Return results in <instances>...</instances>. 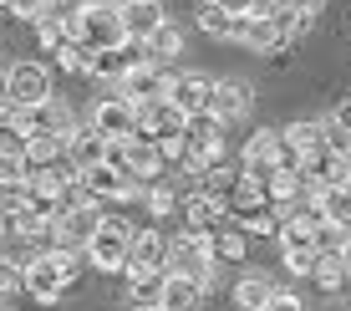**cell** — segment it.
Wrapping results in <instances>:
<instances>
[{
  "label": "cell",
  "instance_id": "34",
  "mask_svg": "<svg viewBox=\"0 0 351 311\" xmlns=\"http://www.w3.org/2000/svg\"><path fill=\"white\" fill-rule=\"evenodd\" d=\"M46 5H51V0H10V16L16 21H36Z\"/></svg>",
  "mask_w": 351,
  "mask_h": 311
},
{
  "label": "cell",
  "instance_id": "30",
  "mask_svg": "<svg viewBox=\"0 0 351 311\" xmlns=\"http://www.w3.org/2000/svg\"><path fill=\"white\" fill-rule=\"evenodd\" d=\"M143 199H148V214H153V220H168V214L178 209V189H173V184H148V194H143Z\"/></svg>",
  "mask_w": 351,
  "mask_h": 311
},
{
  "label": "cell",
  "instance_id": "6",
  "mask_svg": "<svg viewBox=\"0 0 351 311\" xmlns=\"http://www.w3.org/2000/svg\"><path fill=\"white\" fill-rule=\"evenodd\" d=\"M87 123L102 128L112 143H123V138L138 133V102H128L123 92H117V97H102V102H92V117H87Z\"/></svg>",
  "mask_w": 351,
  "mask_h": 311
},
{
  "label": "cell",
  "instance_id": "1",
  "mask_svg": "<svg viewBox=\"0 0 351 311\" xmlns=\"http://www.w3.org/2000/svg\"><path fill=\"white\" fill-rule=\"evenodd\" d=\"M168 270H184V276L193 281H204V286H214V276H219V255H214V240L204 230H189L184 235H173L168 240Z\"/></svg>",
  "mask_w": 351,
  "mask_h": 311
},
{
  "label": "cell",
  "instance_id": "7",
  "mask_svg": "<svg viewBox=\"0 0 351 311\" xmlns=\"http://www.w3.org/2000/svg\"><path fill=\"white\" fill-rule=\"evenodd\" d=\"M300 174H306V194H321V189L341 184V178H351V159L336 148H316L300 159Z\"/></svg>",
  "mask_w": 351,
  "mask_h": 311
},
{
  "label": "cell",
  "instance_id": "36",
  "mask_svg": "<svg viewBox=\"0 0 351 311\" xmlns=\"http://www.w3.org/2000/svg\"><path fill=\"white\" fill-rule=\"evenodd\" d=\"M285 5H290V10H300V16L311 21V16H321V5H326V0H285Z\"/></svg>",
  "mask_w": 351,
  "mask_h": 311
},
{
  "label": "cell",
  "instance_id": "39",
  "mask_svg": "<svg viewBox=\"0 0 351 311\" xmlns=\"http://www.w3.org/2000/svg\"><path fill=\"white\" fill-rule=\"evenodd\" d=\"M138 311H168V306L163 301H148V306H138Z\"/></svg>",
  "mask_w": 351,
  "mask_h": 311
},
{
  "label": "cell",
  "instance_id": "43",
  "mask_svg": "<svg viewBox=\"0 0 351 311\" xmlns=\"http://www.w3.org/2000/svg\"><path fill=\"white\" fill-rule=\"evenodd\" d=\"M346 266H351V245H346Z\"/></svg>",
  "mask_w": 351,
  "mask_h": 311
},
{
  "label": "cell",
  "instance_id": "5",
  "mask_svg": "<svg viewBox=\"0 0 351 311\" xmlns=\"http://www.w3.org/2000/svg\"><path fill=\"white\" fill-rule=\"evenodd\" d=\"M280 163H300V153L285 143V128H280V133H275V128L250 133V143H245V169L270 174V169H280Z\"/></svg>",
  "mask_w": 351,
  "mask_h": 311
},
{
  "label": "cell",
  "instance_id": "37",
  "mask_svg": "<svg viewBox=\"0 0 351 311\" xmlns=\"http://www.w3.org/2000/svg\"><path fill=\"white\" fill-rule=\"evenodd\" d=\"M331 117H336V123H341V128H346V133H351V97H346L341 107H336V113H331Z\"/></svg>",
  "mask_w": 351,
  "mask_h": 311
},
{
  "label": "cell",
  "instance_id": "29",
  "mask_svg": "<svg viewBox=\"0 0 351 311\" xmlns=\"http://www.w3.org/2000/svg\"><path fill=\"white\" fill-rule=\"evenodd\" d=\"M148 51H153V62H173V56L184 51V31H178L173 21H168V26H163V31L148 41Z\"/></svg>",
  "mask_w": 351,
  "mask_h": 311
},
{
  "label": "cell",
  "instance_id": "17",
  "mask_svg": "<svg viewBox=\"0 0 351 311\" xmlns=\"http://www.w3.org/2000/svg\"><path fill=\"white\" fill-rule=\"evenodd\" d=\"M123 21H128V36H138V41H153L168 16H163V0H138V5H123Z\"/></svg>",
  "mask_w": 351,
  "mask_h": 311
},
{
  "label": "cell",
  "instance_id": "24",
  "mask_svg": "<svg viewBox=\"0 0 351 311\" xmlns=\"http://www.w3.org/2000/svg\"><path fill=\"white\" fill-rule=\"evenodd\" d=\"M285 143L306 159V153H316V148H326V123H316V117H295V123L285 128Z\"/></svg>",
  "mask_w": 351,
  "mask_h": 311
},
{
  "label": "cell",
  "instance_id": "31",
  "mask_svg": "<svg viewBox=\"0 0 351 311\" xmlns=\"http://www.w3.org/2000/svg\"><path fill=\"white\" fill-rule=\"evenodd\" d=\"M16 291H26V266H10L5 255H0V301H5V296H16Z\"/></svg>",
  "mask_w": 351,
  "mask_h": 311
},
{
  "label": "cell",
  "instance_id": "13",
  "mask_svg": "<svg viewBox=\"0 0 351 311\" xmlns=\"http://www.w3.org/2000/svg\"><path fill=\"white\" fill-rule=\"evenodd\" d=\"M184 220L193 224V230H219V224L229 220V205H224V194L219 189H199V194H189L184 199Z\"/></svg>",
  "mask_w": 351,
  "mask_h": 311
},
{
  "label": "cell",
  "instance_id": "38",
  "mask_svg": "<svg viewBox=\"0 0 351 311\" xmlns=\"http://www.w3.org/2000/svg\"><path fill=\"white\" fill-rule=\"evenodd\" d=\"M224 10H234V16H245V10H255V0H219Z\"/></svg>",
  "mask_w": 351,
  "mask_h": 311
},
{
  "label": "cell",
  "instance_id": "35",
  "mask_svg": "<svg viewBox=\"0 0 351 311\" xmlns=\"http://www.w3.org/2000/svg\"><path fill=\"white\" fill-rule=\"evenodd\" d=\"M260 311H306V301H300V296H290V291H275Z\"/></svg>",
  "mask_w": 351,
  "mask_h": 311
},
{
  "label": "cell",
  "instance_id": "28",
  "mask_svg": "<svg viewBox=\"0 0 351 311\" xmlns=\"http://www.w3.org/2000/svg\"><path fill=\"white\" fill-rule=\"evenodd\" d=\"M346 245H351V224L321 220V230H316V250L321 255H346Z\"/></svg>",
  "mask_w": 351,
  "mask_h": 311
},
{
  "label": "cell",
  "instance_id": "19",
  "mask_svg": "<svg viewBox=\"0 0 351 311\" xmlns=\"http://www.w3.org/2000/svg\"><path fill=\"white\" fill-rule=\"evenodd\" d=\"M56 67H62L66 77H92L97 71V51L82 41V36H66V41L56 46Z\"/></svg>",
  "mask_w": 351,
  "mask_h": 311
},
{
  "label": "cell",
  "instance_id": "40",
  "mask_svg": "<svg viewBox=\"0 0 351 311\" xmlns=\"http://www.w3.org/2000/svg\"><path fill=\"white\" fill-rule=\"evenodd\" d=\"M82 5H117V0H82Z\"/></svg>",
  "mask_w": 351,
  "mask_h": 311
},
{
  "label": "cell",
  "instance_id": "26",
  "mask_svg": "<svg viewBox=\"0 0 351 311\" xmlns=\"http://www.w3.org/2000/svg\"><path fill=\"white\" fill-rule=\"evenodd\" d=\"M311 281H316L321 291H341V286L351 281L346 255H316V270H311Z\"/></svg>",
  "mask_w": 351,
  "mask_h": 311
},
{
  "label": "cell",
  "instance_id": "14",
  "mask_svg": "<svg viewBox=\"0 0 351 311\" xmlns=\"http://www.w3.org/2000/svg\"><path fill=\"white\" fill-rule=\"evenodd\" d=\"M107 153H112V138L102 133V128H71V138H66V159L77 163V169H92V163H102Z\"/></svg>",
  "mask_w": 351,
  "mask_h": 311
},
{
  "label": "cell",
  "instance_id": "20",
  "mask_svg": "<svg viewBox=\"0 0 351 311\" xmlns=\"http://www.w3.org/2000/svg\"><path fill=\"white\" fill-rule=\"evenodd\" d=\"M311 205H316L321 220L351 224V178H341V184H331V189H321V194H311Z\"/></svg>",
  "mask_w": 351,
  "mask_h": 311
},
{
  "label": "cell",
  "instance_id": "11",
  "mask_svg": "<svg viewBox=\"0 0 351 311\" xmlns=\"http://www.w3.org/2000/svg\"><path fill=\"white\" fill-rule=\"evenodd\" d=\"M26 291H31L41 306H56V296L66 291V276H62V266H56L51 250H41V255L26 260Z\"/></svg>",
  "mask_w": 351,
  "mask_h": 311
},
{
  "label": "cell",
  "instance_id": "22",
  "mask_svg": "<svg viewBox=\"0 0 351 311\" xmlns=\"http://www.w3.org/2000/svg\"><path fill=\"white\" fill-rule=\"evenodd\" d=\"M245 224H234V220H224L219 230H209V240H214V255L219 260H229V266H239L245 260V250H250V240H245Z\"/></svg>",
  "mask_w": 351,
  "mask_h": 311
},
{
  "label": "cell",
  "instance_id": "32",
  "mask_svg": "<svg viewBox=\"0 0 351 311\" xmlns=\"http://www.w3.org/2000/svg\"><path fill=\"white\" fill-rule=\"evenodd\" d=\"M316 255L321 250H285V270L290 276H311V270H316Z\"/></svg>",
  "mask_w": 351,
  "mask_h": 311
},
{
  "label": "cell",
  "instance_id": "41",
  "mask_svg": "<svg viewBox=\"0 0 351 311\" xmlns=\"http://www.w3.org/2000/svg\"><path fill=\"white\" fill-rule=\"evenodd\" d=\"M117 5H138V0H117Z\"/></svg>",
  "mask_w": 351,
  "mask_h": 311
},
{
  "label": "cell",
  "instance_id": "16",
  "mask_svg": "<svg viewBox=\"0 0 351 311\" xmlns=\"http://www.w3.org/2000/svg\"><path fill=\"white\" fill-rule=\"evenodd\" d=\"M204 291H209L204 281L184 276V270H168V276H163V286H158V301H163L168 311H199Z\"/></svg>",
  "mask_w": 351,
  "mask_h": 311
},
{
  "label": "cell",
  "instance_id": "42",
  "mask_svg": "<svg viewBox=\"0 0 351 311\" xmlns=\"http://www.w3.org/2000/svg\"><path fill=\"white\" fill-rule=\"evenodd\" d=\"M0 10H10V0H0Z\"/></svg>",
  "mask_w": 351,
  "mask_h": 311
},
{
  "label": "cell",
  "instance_id": "23",
  "mask_svg": "<svg viewBox=\"0 0 351 311\" xmlns=\"http://www.w3.org/2000/svg\"><path fill=\"white\" fill-rule=\"evenodd\" d=\"M199 31L204 36H219V41H239V16H234V10H224L219 0H209V5L199 10Z\"/></svg>",
  "mask_w": 351,
  "mask_h": 311
},
{
  "label": "cell",
  "instance_id": "33",
  "mask_svg": "<svg viewBox=\"0 0 351 311\" xmlns=\"http://www.w3.org/2000/svg\"><path fill=\"white\" fill-rule=\"evenodd\" d=\"M326 148H336V153H346V159H351V133L336 123V117H326Z\"/></svg>",
  "mask_w": 351,
  "mask_h": 311
},
{
  "label": "cell",
  "instance_id": "9",
  "mask_svg": "<svg viewBox=\"0 0 351 311\" xmlns=\"http://www.w3.org/2000/svg\"><path fill=\"white\" fill-rule=\"evenodd\" d=\"M168 87H173V77L158 67V62H143V67H132L123 82H117V92H123L128 102H158V97H168Z\"/></svg>",
  "mask_w": 351,
  "mask_h": 311
},
{
  "label": "cell",
  "instance_id": "10",
  "mask_svg": "<svg viewBox=\"0 0 351 311\" xmlns=\"http://www.w3.org/2000/svg\"><path fill=\"white\" fill-rule=\"evenodd\" d=\"M184 123H189V113L178 107L173 97H158V102H143L138 107V133H148V138H178L184 133Z\"/></svg>",
  "mask_w": 351,
  "mask_h": 311
},
{
  "label": "cell",
  "instance_id": "27",
  "mask_svg": "<svg viewBox=\"0 0 351 311\" xmlns=\"http://www.w3.org/2000/svg\"><path fill=\"white\" fill-rule=\"evenodd\" d=\"M270 296H275V286L265 281V276H245V281L234 286V301L245 306V311H260L265 301H270Z\"/></svg>",
  "mask_w": 351,
  "mask_h": 311
},
{
  "label": "cell",
  "instance_id": "8",
  "mask_svg": "<svg viewBox=\"0 0 351 311\" xmlns=\"http://www.w3.org/2000/svg\"><path fill=\"white\" fill-rule=\"evenodd\" d=\"M5 87H10V102H21V107L46 102L51 97V71L41 62H16V67H5Z\"/></svg>",
  "mask_w": 351,
  "mask_h": 311
},
{
  "label": "cell",
  "instance_id": "18",
  "mask_svg": "<svg viewBox=\"0 0 351 311\" xmlns=\"http://www.w3.org/2000/svg\"><path fill=\"white\" fill-rule=\"evenodd\" d=\"M250 102H255L250 82H239V77H229V82H214V113H219L224 123L245 117V113H250Z\"/></svg>",
  "mask_w": 351,
  "mask_h": 311
},
{
  "label": "cell",
  "instance_id": "44",
  "mask_svg": "<svg viewBox=\"0 0 351 311\" xmlns=\"http://www.w3.org/2000/svg\"><path fill=\"white\" fill-rule=\"evenodd\" d=\"M128 311H138V306H128Z\"/></svg>",
  "mask_w": 351,
  "mask_h": 311
},
{
  "label": "cell",
  "instance_id": "3",
  "mask_svg": "<svg viewBox=\"0 0 351 311\" xmlns=\"http://www.w3.org/2000/svg\"><path fill=\"white\" fill-rule=\"evenodd\" d=\"M87 255H92L97 270H128V255H132V230H128V220H112V214H107V224L87 240Z\"/></svg>",
  "mask_w": 351,
  "mask_h": 311
},
{
  "label": "cell",
  "instance_id": "12",
  "mask_svg": "<svg viewBox=\"0 0 351 311\" xmlns=\"http://www.w3.org/2000/svg\"><path fill=\"white\" fill-rule=\"evenodd\" d=\"M112 153L143 178V184H153V174L163 169V148H158V138H148V133H132L123 143H112Z\"/></svg>",
  "mask_w": 351,
  "mask_h": 311
},
{
  "label": "cell",
  "instance_id": "25",
  "mask_svg": "<svg viewBox=\"0 0 351 311\" xmlns=\"http://www.w3.org/2000/svg\"><path fill=\"white\" fill-rule=\"evenodd\" d=\"M31 26H36V41H41L46 51H56V46H62L66 36H71V21H66V16H62V10H56V5H46L41 16L31 21Z\"/></svg>",
  "mask_w": 351,
  "mask_h": 311
},
{
  "label": "cell",
  "instance_id": "15",
  "mask_svg": "<svg viewBox=\"0 0 351 311\" xmlns=\"http://www.w3.org/2000/svg\"><path fill=\"white\" fill-rule=\"evenodd\" d=\"M168 97L184 107V113H209V107H214V77H204V71H184V77H173Z\"/></svg>",
  "mask_w": 351,
  "mask_h": 311
},
{
  "label": "cell",
  "instance_id": "21",
  "mask_svg": "<svg viewBox=\"0 0 351 311\" xmlns=\"http://www.w3.org/2000/svg\"><path fill=\"white\" fill-rule=\"evenodd\" d=\"M128 266H158V270H168V240H163L158 230H132Z\"/></svg>",
  "mask_w": 351,
  "mask_h": 311
},
{
  "label": "cell",
  "instance_id": "4",
  "mask_svg": "<svg viewBox=\"0 0 351 311\" xmlns=\"http://www.w3.org/2000/svg\"><path fill=\"white\" fill-rule=\"evenodd\" d=\"M107 224V214H102V199H92L87 189H82L77 199L62 209V220H56V230H62V240L66 245H87L97 230Z\"/></svg>",
  "mask_w": 351,
  "mask_h": 311
},
{
  "label": "cell",
  "instance_id": "2",
  "mask_svg": "<svg viewBox=\"0 0 351 311\" xmlns=\"http://www.w3.org/2000/svg\"><path fill=\"white\" fill-rule=\"evenodd\" d=\"M77 36L92 46V51H107V46H123L128 41V21L123 5H87L77 16Z\"/></svg>",
  "mask_w": 351,
  "mask_h": 311
}]
</instances>
